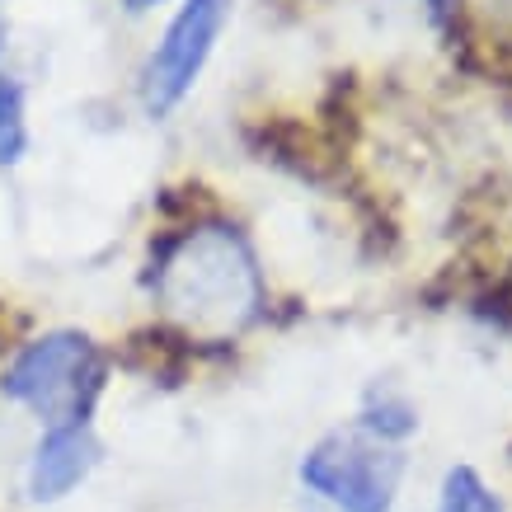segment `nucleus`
Here are the masks:
<instances>
[{"mask_svg":"<svg viewBox=\"0 0 512 512\" xmlns=\"http://www.w3.org/2000/svg\"><path fill=\"white\" fill-rule=\"evenodd\" d=\"M160 301L193 334H235L259 311V268L226 226H202L160 268Z\"/></svg>","mask_w":512,"mask_h":512,"instance_id":"nucleus-1","label":"nucleus"},{"mask_svg":"<svg viewBox=\"0 0 512 512\" xmlns=\"http://www.w3.org/2000/svg\"><path fill=\"white\" fill-rule=\"evenodd\" d=\"M99 390V357L85 334H47L29 343L5 372V395L29 404L52 428L80 423Z\"/></svg>","mask_w":512,"mask_h":512,"instance_id":"nucleus-2","label":"nucleus"},{"mask_svg":"<svg viewBox=\"0 0 512 512\" xmlns=\"http://www.w3.org/2000/svg\"><path fill=\"white\" fill-rule=\"evenodd\" d=\"M301 480L339 512H390L400 484V456L357 437H329L301 461Z\"/></svg>","mask_w":512,"mask_h":512,"instance_id":"nucleus-3","label":"nucleus"},{"mask_svg":"<svg viewBox=\"0 0 512 512\" xmlns=\"http://www.w3.org/2000/svg\"><path fill=\"white\" fill-rule=\"evenodd\" d=\"M226 5L231 0H188L170 19V29H165L160 47L146 62V76H141V99L156 118L170 113L188 94V85L198 80L202 62H207V52H212L221 24H226Z\"/></svg>","mask_w":512,"mask_h":512,"instance_id":"nucleus-4","label":"nucleus"},{"mask_svg":"<svg viewBox=\"0 0 512 512\" xmlns=\"http://www.w3.org/2000/svg\"><path fill=\"white\" fill-rule=\"evenodd\" d=\"M99 461V442L85 423H66V428H47V437L33 451V470H29V489L38 503L71 494Z\"/></svg>","mask_w":512,"mask_h":512,"instance_id":"nucleus-5","label":"nucleus"},{"mask_svg":"<svg viewBox=\"0 0 512 512\" xmlns=\"http://www.w3.org/2000/svg\"><path fill=\"white\" fill-rule=\"evenodd\" d=\"M437 512H503V503L489 494V484L470 466H456L447 480H442V503H437Z\"/></svg>","mask_w":512,"mask_h":512,"instance_id":"nucleus-6","label":"nucleus"},{"mask_svg":"<svg viewBox=\"0 0 512 512\" xmlns=\"http://www.w3.org/2000/svg\"><path fill=\"white\" fill-rule=\"evenodd\" d=\"M19 151H24V94L0 71V165L19 160Z\"/></svg>","mask_w":512,"mask_h":512,"instance_id":"nucleus-7","label":"nucleus"},{"mask_svg":"<svg viewBox=\"0 0 512 512\" xmlns=\"http://www.w3.org/2000/svg\"><path fill=\"white\" fill-rule=\"evenodd\" d=\"M470 15L484 29V38L512 47V0H470Z\"/></svg>","mask_w":512,"mask_h":512,"instance_id":"nucleus-8","label":"nucleus"},{"mask_svg":"<svg viewBox=\"0 0 512 512\" xmlns=\"http://www.w3.org/2000/svg\"><path fill=\"white\" fill-rule=\"evenodd\" d=\"M127 5H132V10H146V5H156V0H127Z\"/></svg>","mask_w":512,"mask_h":512,"instance_id":"nucleus-9","label":"nucleus"}]
</instances>
